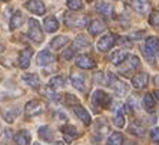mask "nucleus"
Wrapping results in <instances>:
<instances>
[{
  "instance_id": "obj_1",
  "label": "nucleus",
  "mask_w": 159,
  "mask_h": 145,
  "mask_svg": "<svg viewBox=\"0 0 159 145\" xmlns=\"http://www.w3.org/2000/svg\"><path fill=\"white\" fill-rule=\"evenodd\" d=\"M65 24L72 29H82L88 24V17L76 13H66L65 14Z\"/></svg>"
},
{
  "instance_id": "obj_4",
  "label": "nucleus",
  "mask_w": 159,
  "mask_h": 145,
  "mask_svg": "<svg viewBox=\"0 0 159 145\" xmlns=\"http://www.w3.org/2000/svg\"><path fill=\"white\" fill-rule=\"evenodd\" d=\"M92 102L95 107H100V108H107L112 102V98L102 90H96L92 95Z\"/></svg>"
},
{
  "instance_id": "obj_36",
  "label": "nucleus",
  "mask_w": 159,
  "mask_h": 145,
  "mask_svg": "<svg viewBox=\"0 0 159 145\" xmlns=\"http://www.w3.org/2000/svg\"><path fill=\"white\" fill-rule=\"evenodd\" d=\"M17 114H19V110L17 108L11 110V111H9V113L4 114V120L7 121V122H13V121H15V118L17 117Z\"/></svg>"
},
{
  "instance_id": "obj_32",
  "label": "nucleus",
  "mask_w": 159,
  "mask_h": 145,
  "mask_svg": "<svg viewBox=\"0 0 159 145\" xmlns=\"http://www.w3.org/2000/svg\"><path fill=\"white\" fill-rule=\"evenodd\" d=\"M128 65H129V70H136L141 67V63H139V58L136 56H129L128 57Z\"/></svg>"
},
{
  "instance_id": "obj_38",
  "label": "nucleus",
  "mask_w": 159,
  "mask_h": 145,
  "mask_svg": "<svg viewBox=\"0 0 159 145\" xmlns=\"http://www.w3.org/2000/svg\"><path fill=\"white\" fill-rule=\"evenodd\" d=\"M151 139L156 144H159V128H153L151 131Z\"/></svg>"
},
{
  "instance_id": "obj_28",
  "label": "nucleus",
  "mask_w": 159,
  "mask_h": 145,
  "mask_svg": "<svg viewBox=\"0 0 159 145\" xmlns=\"http://www.w3.org/2000/svg\"><path fill=\"white\" fill-rule=\"evenodd\" d=\"M49 87L52 90H59V88H63L65 87V78L62 76H56L53 78H50L49 81Z\"/></svg>"
},
{
  "instance_id": "obj_33",
  "label": "nucleus",
  "mask_w": 159,
  "mask_h": 145,
  "mask_svg": "<svg viewBox=\"0 0 159 145\" xmlns=\"http://www.w3.org/2000/svg\"><path fill=\"white\" fill-rule=\"evenodd\" d=\"M67 7L73 11L80 10V9H83V2L82 0H67Z\"/></svg>"
},
{
  "instance_id": "obj_40",
  "label": "nucleus",
  "mask_w": 159,
  "mask_h": 145,
  "mask_svg": "<svg viewBox=\"0 0 159 145\" xmlns=\"http://www.w3.org/2000/svg\"><path fill=\"white\" fill-rule=\"evenodd\" d=\"M155 83H156V85L159 87V76H156V77H155Z\"/></svg>"
},
{
  "instance_id": "obj_45",
  "label": "nucleus",
  "mask_w": 159,
  "mask_h": 145,
  "mask_svg": "<svg viewBox=\"0 0 159 145\" xmlns=\"http://www.w3.org/2000/svg\"><path fill=\"white\" fill-rule=\"evenodd\" d=\"M88 2H92V0H88Z\"/></svg>"
},
{
  "instance_id": "obj_31",
  "label": "nucleus",
  "mask_w": 159,
  "mask_h": 145,
  "mask_svg": "<svg viewBox=\"0 0 159 145\" xmlns=\"http://www.w3.org/2000/svg\"><path fill=\"white\" fill-rule=\"evenodd\" d=\"M132 2H133L135 10L139 11V13H146V10H148V7H149L148 0H132Z\"/></svg>"
},
{
  "instance_id": "obj_6",
  "label": "nucleus",
  "mask_w": 159,
  "mask_h": 145,
  "mask_svg": "<svg viewBox=\"0 0 159 145\" xmlns=\"http://www.w3.org/2000/svg\"><path fill=\"white\" fill-rule=\"evenodd\" d=\"M116 43V39L113 34H105L102 39H99V41H98V50L100 51V53H106V51H109L113 46H115Z\"/></svg>"
},
{
  "instance_id": "obj_30",
  "label": "nucleus",
  "mask_w": 159,
  "mask_h": 145,
  "mask_svg": "<svg viewBox=\"0 0 159 145\" xmlns=\"http://www.w3.org/2000/svg\"><path fill=\"white\" fill-rule=\"evenodd\" d=\"M113 124L119 128L125 127V114L122 113L120 108H116V113H115V115H113Z\"/></svg>"
},
{
  "instance_id": "obj_10",
  "label": "nucleus",
  "mask_w": 159,
  "mask_h": 145,
  "mask_svg": "<svg viewBox=\"0 0 159 145\" xmlns=\"http://www.w3.org/2000/svg\"><path fill=\"white\" fill-rule=\"evenodd\" d=\"M73 111H75V114L78 115L79 120L85 124V125H90L92 118H90V114L88 113V110H86L85 107H82V105H79V104H75L73 105Z\"/></svg>"
},
{
  "instance_id": "obj_47",
  "label": "nucleus",
  "mask_w": 159,
  "mask_h": 145,
  "mask_svg": "<svg viewBox=\"0 0 159 145\" xmlns=\"http://www.w3.org/2000/svg\"><path fill=\"white\" fill-rule=\"evenodd\" d=\"M0 145H4V144H0Z\"/></svg>"
},
{
  "instance_id": "obj_12",
  "label": "nucleus",
  "mask_w": 159,
  "mask_h": 145,
  "mask_svg": "<svg viewBox=\"0 0 159 145\" xmlns=\"http://www.w3.org/2000/svg\"><path fill=\"white\" fill-rule=\"evenodd\" d=\"M32 56H33V50L30 47L22 50L20 54H19V65H20L22 68H27L30 65V58H32Z\"/></svg>"
},
{
  "instance_id": "obj_46",
  "label": "nucleus",
  "mask_w": 159,
  "mask_h": 145,
  "mask_svg": "<svg viewBox=\"0 0 159 145\" xmlns=\"http://www.w3.org/2000/svg\"><path fill=\"white\" fill-rule=\"evenodd\" d=\"M0 2H4V0H0Z\"/></svg>"
},
{
  "instance_id": "obj_44",
  "label": "nucleus",
  "mask_w": 159,
  "mask_h": 145,
  "mask_svg": "<svg viewBox=\"0 0 159 145\" xmlns=\"http://www.w3.org/2000/svg\"><path fill=\"white\" fill-rule=\"evenodd\" d=\"M34 145H40V144H34Z\"/></svg>"
},
{
  "instance_id": "obj_8",
  "label": "nucleus",
  "mask_w": 159,
  "mask_h": 145,
  "mask_svg": "<svg viewBox=\"0 0 159 145\" xmlns=\"http://www.w3.org/2000/svg\"><path fill=\"white\" fill-rule=\"evenodd\" d=\"M25 7L29 11H32L33 14H37V16H43L44 11H46V7H44V4L42 3L40 0H27L25 3Z\"/></svg>"
},
{
  "instance_id": "obj_18",
  "label": "nucleus",
  "mask_w": 159,
  "mask_h": 145,
  "mask_svg": "<svg viewBox=\"0 0 159 145\" xmlns=\"http://www.w3.org/2000/svg\"><path fill=\"white\" fill-rule=\"evenodd\" d=\"M43 26H44V30H46L48 33H55L56 30L59 29V22H57V19L56 17L49 16V17L44 19Z\"/></svg>"
},
{
  "instance_id": "obj_37",
  "label": "nucleus",
  "mask_w": 159,
  "mask_h": 145,
  "mask_svg": "<svg viewBox=\"0 0 159 145\" xmlns=\"http://www.w3.org/2000/svg\"><path fill=\"white\" fill-rule=\"evenodd\" d=\"M73 54H75V47H69V48H66V50H63L62 58L63 60H70V58L73 57Z\"/></svg>"
},
{
  "instance_id": "obj_19",
  "label": "nucleus",
  "mask_w": 159,
  "mask_h": 145,
  "mask_svg": "<svg viewBox=\"0 0 159 145\" xmlns=\"http://www.w3.org/2000/svg\"><path fill=\"white\" fill-rule=\"evenodd\" d=\"M129 132L133 135H136V137H143V135L146 134V128H145L139 121H133L129 125Z\"/></svg>"
},
{
  "instance_id": "obj_11",
  "label": "nucleus",
  "mask_w": 159,
  "mask_h": 145,
  "mask_svg": "<svg viewBox=\"0 0 159 145\" xmlns=\"http://www.w3.org/2000/svg\"><path fill=\"white\" fill-rule=\"evenodd\" d=\"M70 83L76 90H79V91H85L86 90L85 76L80 74V72H72L70 74Z\"/></svg>"
},
{
  "instance_id": "obj_29",
  "label": "nucleus",
  "mask_w": 159,
  "mask_h": 145,
  "mask_svg": "<svg viewBox=\"0 0 159 145\" xmlns=\"http://www.w3.org/2000/svg\"><path fill=\"white\" fill-rule=\"evenodd\" d=\"M145 46L148 48H151L153 53H156V51L159 50V39L158 37H146V40H145Z\"/></svg>"
},
{
  "instance_id": "obj_9",
  "label": "nucleus",
  "mask_w": 159,
  "mask_h": 145,
  "mask_svg": "<svg viewBox=\"0 0 159 145\" xmlns=\"http://www.w3.org/2000/svg\"><path fill=\"white\" fill-rule=\"evenodd\" d=\"M148 83H149V76L146 72H138V74H135V76L132 77V85L136 88V90L145 88L148 85Z\"/></svg>"
},
{
  "instance_id": "obj_43",
  "label": "nucleus",
  "mask_w": 159,
  "mask_h": 145,
  "mask_svg": "<svg viewBox=\"0 0 159 145\" xmlns=\"http://www.w3.org/2000/svg\"><path fill=\"white\" fill-rule=\"evenodd\" d=\"M126 145H135V144H126Z\"/></svg>"
},
{
  "instance_id": "obj_22",
  "label": "nucleus",
  "mask_w": 159,
  "mask_h": 145,
  "mask_svg": "<svg viewBox=\"0 0 159 145\" xmlns=\"http://www.w3.org/2000/svg\"><path fill=\"white\" fill-rule=\"evenodd\" d=\"M37 134H39V138H40V139H43V141H46V142H52L53 141L52 130H50L48 125H43V127L39 128Z\"/></svg>"
},
{
  "instance_id": "obj_16",
  "label": "nucleus",
  "mask_w": 159,
  "mask_h": 145,
  "mask_svg": "<svg viewBox=\"0 0 159 145\" xmlns=\"http://www.w3.org/2000/svg\"><path fill=\"white\" fill-rule=\"evenodd\" d=\"M128 57H129V54L126 53V50H116L112 53L111 56V61L112 64H115V65H120L125 60H128Z\"/></svg>"
},
{
  "instance_id": "obj_17",
  "label": "nucleus",
  "mask_w": 159,
  "mask_h": 145,
  "mask_svg": "<svg viewBox=\"0 0 159 145\" xmlns=\"http://www.w3.org/2000/svg\"><path fill=\"white\" fill-rule=\"evenodd\" d=\"M22 80L25 81L29 87L34 88V90H37V88L40 87V78H39V76H36V74H23Z\"/></svg>"
},
{
  "instance_id": "obj_27",
  "label": "nucleus",
  "mask_w": 159,
  "mask_h": 145,
  "mask_svg": "<svg viewBox=\"0 0 159 145\" xmlns=\"http://www.w3.org/2000/svg\"><path fill=\"white\" fill-rule=\"evenodd\" d=\"M125 142V137L120 132H113L107 138V145H123Z\"/></svg>"
},
{
  "instance_id": "obj_3",
  "label": "nucleus",
  "mask_w": 159,
  "mask_h": 145,
  "mask_svg": "<svg viewBox=\"0 0 159 145\" xmlns=\"http://www.w3.org/2000/svg\"><path fill=\"white\" fill-rule=\"evenodd\" d=\"M29 37L34 43H42L43 41V31L36 19H29Z\"/></svg>"
},
{
  "instance_id": "obj_25",
  "label": "nucleus",
  "mask_w": 159,
  "mask_h": 145,
  "mask_svg": "<svg viewBox=\"0 0 159 145\" xmlns=\"http://www.w3.org/2000/svg\"><path fill=\"white\" fill-rule=\"evenodd\" d=\"M23 14H22V11H16L15 14L11 16V19H10V29L11 30H16V29H19L20 26L23 24Z\"/></svg>"
},
{
  "instance_id": "obj_14",
  "label": "nucleus",
  "mask_w": 159,
  "mask_h": 145,
  "mask_svg": "<svg viewBox=\"0 0 159 145\" xmlns=\"http://www.w3.org/2000/svg\"><path fill=\"white\" fill-rule=\"evenodd\" d=\"M53 61H55V57H53V54L49 50H42L37 54V58H36L37 65H48Z\"/></svg>"
},
{
  "instance_id": "obj_41",
  "label": "nucleus",
  "mask_w": 159,
  "mask_h": 145,
  "mask_svg": "<svg viewBox=\"0 0 159 145\" xmlns=\"http://www.w3.org/2000/svg\"><path fill=\"white\" fill-rule=\"evenodd\" d=\"M155 95H156V98H158V100H159V90L155 93Z\"/></svg>"
},
{
  "instance_id": "obj_5",
  "label": "nucleus",
  "mask_w": 159,
  "mask_h": 145,
  "mask_svg": "<svg viewBox=\"0 0 159 145\" xmlns=\"http://www.w3.org/2000/svg\"><path fill=\"white\" fill-rule=\"evenodd\" d=\"M43 102L39 101V100H32L25 107V114H26V117H36L43 113Z\"/></svg>"
},
{
  "instance_id": "obj_24",
  "label": "nucleus",
  "mask_w": 159,
  "mask_h": 145,
  "mask_svg": "<svg viewBox=\"0 0 159 145\" xmlns=\"http://www.w3.org/2000/svg\"><path fill=\"white\" fill-rule=\"evenodd\" d=\"M142 104H143V108L146 110V111H149V113L155 111V98H153V95L152 94H149V93L143 95Z\"/></svg>"
},
{
  "instance_id": "obj_20",
  "label": "nucleus",
  "mask_w": 159,
  "mask_h": 145,
  "mask_svg": "<svg viewBox=\"0 0 159 145\" xmlns=\"http://www.w3.org/2000/svg\"><path fill=\"white\" fill-rule=\"evenodd\" d=\"M62 132L65 134V139H66V142H72V139L79 135L78 130H76L73 125H65V127H62Z\"/></svg>"
},
{
  "instance_id": "obj_21",
  "label": "nucleus",
  "mask_w": 159,
  "mask_h": 145,
  "mask_svg": "<svg viewBox=\"0 0 159 145\" xmlns=\"http://www.w3.org/2000/svg\"><path fill=\"white\" fill-rule=\"evenodd\" d=\"M67 43H69V39H67L66 36H57L50 41V48H53V50H59V48L65 47Z\"/></svg>"
},
{
  "instance_id": "obj_2",
  "label": "nucleus",
  "mask_w": 159,
  "mask_h": 145,
  "mask_svg": "<svg viewBox=\"0 0 159 145\" xmlns=\"http://www.w3.org/2000/svg\"><path fill=\"white\" fill-rule=\"evenodd\" d=\"M106 84L113 90V93H115L116 95H119V97H122V95H125L126 93H128V85H126L123 81L119 80L115 74H107Z\"/></svg>"
},
{
  "instance_id": "obj_35",
  "label": "nucleus",
  "mask_w": 159,
  "mask_h": 145,
  "mask_svg": "<svg viewBox=\"0 0 159 145\" xmlns=\"http://www.w3.org/2000/svg\"><path fill=\"white\" fill-rule=\"evenodd\" d=\"M149 24L153 26V27H158L159 26V11L153 10L149 16Z\"/></svg>"
},
{
  "instance_id": "obj_39",
  "label": "nucleus",
  "mask_w": 159,
  "mask_h": 145,
  "mask_svg": "<svg viewBox=\"0 0 159 145\" xmlns=\"http://www.w3.org/2000/svg\"><path fill=\"white\" fill-rule=\"evenodd\" d=\"M66 102H69V104H78V100L73 97L72 94H66Z\"/></svg>"
},
{
  "instance_id": "obj_26",
  "label": "nucleus",
  "mask_w": 159,
  "mask_h": 145,
  "mask_svg": "<svg viewBox=\"0 0 159 145\" xmlns=\"http://www.w3.org/2000/svg\"><path fill=\"white\" fill-rule=\"evenodd\" d=\"M90 46V40L85 34H79L73 41V47L75 48H85V47H89Z\"/></svg>"
},
{
  "instance_id": "obj_7",
  "label": "nucleus",
  "mask_w": 159,
  "mask_h": 145,
  "mask_svg": "<svg viewBox=\"0 0 159 145\" xmlns=\"http://www.w3.org/2000/svg\"><path fill=\"white\" fill-rule=\"evenodd\" d=\"M76 65H78L79 68H83V70H92L96 67V63L93 60L90 56L88 54H80L76 57Z\"/></svg>"
},
{
  "instance_id": "obj_13",
  "label": "nucleus",
  "mask_w": 159,
  "mask_h": 145,
  "mask_svg": "<svg viewBox=\"0 0 159 145\" xmlns=\"http://www.w3.org/2000/svg\"><path fill=\"white\" fill-rule=\"evenodd\" d=\"M88 29H89V33H90L92 36H99L100 33L106 29V24H105L102 20H99V19H95V20H92V22L89 23Z\"/></svg>"
},
{
  "instance_id": "obj_15",
  "label": "nucleus",
  "mask_w": 159,
  "mask_h": 145,
  "mask_svg": "<svg viewBox=\"0 0 159 145\" xmlns=\"http://www.w3.org/2000/svg\"><path fill=\"white\" fill-rule=\"evenodd\" d=\"M32 141L30 132L26 130H20L17 134L15 135V144L16 145H29Z\"/></svg>"
},
{
  "instance_id": "obj_23",
  "label": "nucleus",
  "mask_w": 159,
  "mask_h": 145,
  "mask_svg": "<svg viewBox=\"0 0 159 145\" xmlns=\"http://www.w3.org/2000/svg\"><path fill=\"white\" fill-rule=\"evenodd\" d=\"M96 10L98 13H100L102 16H105V17H111L112 13H113V7H112V4L109 3H98L96 4Z\"/></svg>"
},
{
  "instance_id": "obj_42",
  "label": "nucleus",
  "mask_w": 159,
  "mask_h": 145,
  "mask_svg": "<svg viewBox=\"0 0 159 145\" xmlns=\"http://www.w3.org/2000/svg\"><path fill=\"white\" fill-rule=\"evenodd\" d=\"M56 145H63V142H56Z\"/></svg>"
},
{
  "instance_id": "obj_34",
  "label": "nucleus",
  "mask_w": 159,
  "mask_h": 145,
  "mask_svg": "<svg viewBox=\"0 0 159 145\" xmlns=\"http://www.w3.org/2000/svg\"><path fill=\"white\" fill-rule=\"evenodd\" d=\"M142 51H143L145 58H146V60H148V61L151 63V64H153V61H155V54H156V53H153V51H152L151 48H148L146 46H143Z\"/></svg>"
}]
</instances>
